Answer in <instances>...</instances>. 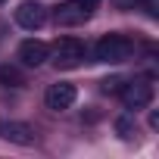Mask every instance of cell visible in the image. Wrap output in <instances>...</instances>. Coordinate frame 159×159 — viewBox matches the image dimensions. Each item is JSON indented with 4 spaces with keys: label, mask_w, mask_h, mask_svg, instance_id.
Segmentation results:
<instances>
[{
    "label": "cell",
    "mask_w": 159,
    "mask_h": 159,
    "mask_svg": "<svg viewBox=\"0 0 159 159\" xmlns=\"http://www.w3.org/2000/svg\"><path fill=\"white\" fill-rule=\"evenodd\" d=\"M94 56H97V62L119 66V62L134 56V41L128 34H103L97 41V47H94Z\"/></svg>",
    "instance_id": "1"
},
{
    "label": "cell",
    "mask_w": 159,
    "mask_h": 159,
    "mask_svg": "<svg viewBox=\"0 0 159 159\" xmlns=\"http://www.w3.org/2000/svg\"><path fill=\"white\" fill-rule=\"evenodd\" d=\"M50 53H53L56 69H75V66H81L84 56H88L84 44L78 41V38H59V41L50 47Z\"/></svg>",
    "instance_id": "2"
},
{
    "label": "cell",
    "mask_w": 159,
    "mask_h": 159,
    "mask_svg": "<svg viewBox=\"0 0 159 159\" xmlns=\"http://www.w3.org/2000/svg\"><path fill=\"white\" fill-rule=\"evenodd\" d=\"M91 7L84 3V0H62V3L53 10V22L62 25V28H72V25H81L91 19Z\"/></svg>",
    "instance_id": "3"
},
{
    "label": "cell",
    "mask_w": 159,
    "mask_h": 159,
    "mask_svg": "<svg viewBox=\"0 0 159 159\" xmlns=\"http://www.w3.org/2000/svg\"><path fill=\"white\" fill-rule=\"evenodd\" d=\"M119 94H122V100H125L128 109H147V106L153 103V84L147 81V78H137V81L122 84Z\"/></svg>",
    "instance_id": "4"
},
{
    "label": "cell",
    "mask_w": 159,
    "mask_h": 159,
    "mask_svg": "<svg viewBox=\"0 0 159 159\" xmlns=\"http://www.w3.org/2000/svg\"><path fill=\"white\" fill-rule=\"evenodd\" d=\"M75 100H78V91H75V84H69V81L50 84V88H47V94H44V103H47V109H53V112L69 109Z\"/></svg>",
    "instance_id": "5"
},
{
    "label": "cell",
    "mask_w": 159,
    "mask_h": 159,
    "mask_svg": "<svg viewBox=\"0 0 159 159\" xmlns=\"http://www.w3.org/2000/svg\"><path fill=\"white\" fill-rule=\"evenodd\" d=\"M0 137L10 140V143H19V147H31L34 143V128L25 125V122L3 119V122H0Z\"/></svg>",
    "instance_id": "6"
},
{
    "label": "cell",
    "mask_w": 159,
    "mask_h": 159,
    "mask_svg": "<svg viewBox=\"0 0 159 159\" xmlns=\"http://www.w3.org/2000/svg\"><path fill=\"white\" fill-rule=\"evenodd\" d=\"M16 22H19L22 28H28V31H38V28L47 22L44 3H38V0H25V3L16 10Z\"/></svg>",
    "instance_id": "7"
},
{
    "label": "cell",
    "mask_w": 159,
    "mask_h": 159,
    "mask_svg": "<svg viewBox=\"0 0 159 159\" xmlns=\"http://www.w3.org/2000/svg\"><path fill=\"white\" fill-rule=\"evenodd\" d=\"M19 59H22L25 66L38 69V66H44V62L50 59V47H47L44 41L28 38V41H22V44H19Z\"/></svg>",
    "instance_id": "8"
},
{
    "label": "cell",
    "mask_w": 159,
    "mask_h": 159,
    "mask_svg": "<svg viewBox=\"0 0 159 159\" xmlns=\"http://www.w3.org/2000/svg\"><path fill=\"white\" fill-rule=\"evenodd\" d=\"M0 84H7V88H22V84H25V75H22L16 66H0Z\"/></svg>",
    "instance_id": "9"
},
{
    "label": "cell",
    "mask_w": 159,
    "mask_h": 159,
    "mask_svg": "<svg viewBox=\"0 0 159 159\" xmlns=\"http://www.w3.org/2000/svg\"><path fill=\"white\" fill-rule=\"evenodd\" d=\"M116 128H119V134H122V137H131V134H134V122H131V119H119V122H116Z\"/></svg>",
    "instance_id": "10"
},
{
    "label": "cell",
    "mask_w": 159,
    "mask_h": 159,
    "mask_svg": "<svg viewBox=\"0 0 159 159\" xmlns=\"http://www.w3.org/2000/svg\"><path fill=\"white\" fill-rule=\"evenodd\" d=\"M109 3H112L116 10H134V7L140 3V0H109Z\"/></svg>",
    "instance_id": "11"
},
{
    "label": "cell",
    "mask_w": 159,
    "mask_h": 159,
    "mask_svg": "<svg viewBox=\"0 0 159 159\" xmlns=\"http://www.w3.org/2000/svg\"><path fill=\"white\" fill-rule=\"evenodd\" d=\"M147 3V13H150V19H156V0H143Z\"/></svg>",
    "instance_id": "12"
},
{
    "label": "cell",
    "mask_w": 159,
    "mask_h": 159,
    "mask_svg": "<svg viewBox=\"0 0 159 159\" xmlns=\"http://www.w3.org/2000/svg\"><path fill=\"white\" fill-rule=\"evenodd\" d=\"M150 128H159V112H150Z\"/></svg>",
    "instance_id": "13"
},
{
    "label": "cell",
    "mask_w": 159,
    "mask_h": 159,
    "mask_svg": "<svg viewBox=\"0 0 159 159\" xmlns=\"http://www.w3.org/2000/svg\"><path fill=\"white\" fill-rule=\"evenodd\" d=\"M84 3H88L91 10H97V3H100V0H84Z\"/></svg>",
    "instance_id": "14"
},
{
    "label": "cell",
    "mask_w": 159,
    "mask_h": 159,
    "mask_svg": "<svg viewBox=\"0 0 159 159\" xmlns=\"http://www.w3.org/2000/svg\"><path fill=\"white\" fill-rule=\"evenodd\" d=\"M3 3H7V0H0V7H3Z\"/></svg>",
    "instance_id": "15"
}]
</instances>
